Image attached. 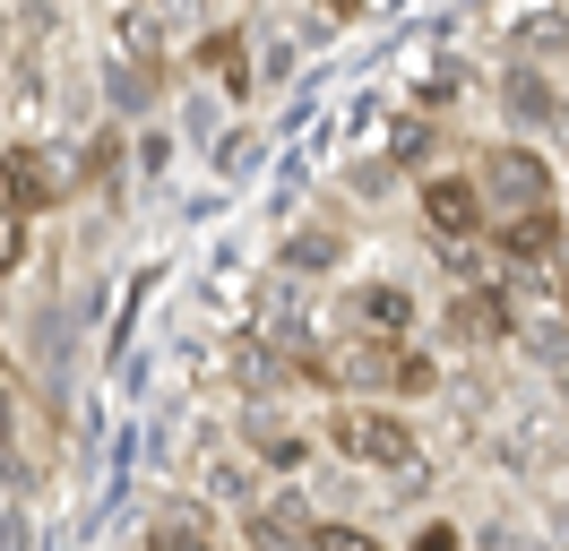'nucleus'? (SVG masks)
<instances>
[{
    "mask_svg": "<svg viewBox=\"0 0 569 551\" xmlns=\"http://www.w3.org/2000/svg\"><path fill=\"white\" fill-rule=\"evenodd\" d=\"M320 440L346 457V465H362V474H406V465H423V431L406 422V413L389 405H362V397H346V405L320 413Z\"/></svg>",
    "mask_w": 569,
    "mask_h": 551,
    "instance_id": "1",
    "label": "nucleus"
},
{
    "mask_svg": "<svg viewBox=\"0 0 569 551\" xmlns=\"http://www.w3.org/2000/svg\"><path fill=\"white\" fill-rule=\"evenodd\" d=\"M475 190H483V216H527V207H552L561 199V172H552V156L543 147H527V138H492L483 147V164H475Z\"/></svg>",
    "mask_w": 569,
    "mask_h": 551,
    "instance_id": "2",
    "label": "nucleus"
},
{
    "mask_svg": "<svg viewBox=\"0 0 569 551\" xmlns=\"http://www.w3.org/2000/svg\"><path fill=\"white\" fill-rule=\"evenodd\" d=\"M0 207L27 216V224L52 216V207H70V172L52 164L43 138H9V147H0Z\"/></svg>",
    "mask_w": 569,
    "mask_h": 551,
    "instance_id": "3",
    "label": "nucleus"
},
{
    "mask_svg": "<svg viewBox=\"0 0 569 551\" xmlns=\"http://www.w3.org/2000/svg\"><path fill=\"white\" fill-rule=\"evenodd\" d=\"M552 440H561L552 413H492V431H483V465H500L509 482H543Z\"/></svg>",
    "mask_w": 569,
    "mask_h": 551,
    "instance_id": "4",
    "label": "nucleus"
},
{
    "mask_svg": "<svg viewBox=\"0 0 569 551\" xmlns=\"http://www.w3.org/2000/svg\"><path fill=\"white\" fill-rule=\"evenodd\" d=\"M233 422H242V448L259 457V465H268V474H302V457H311V431H302V422L277 405V397H242V413H233Z\"/></svg>",
    "mask_w": 569,
    "mask_h": 551,
    "instance_id": "5",
    "label": "nucleus"
},
{
    "mask_svg": "<svg viewBox=\"0 0 569 551\" xmlns=\"http://www.w3.org/2000/svg\"><path fill=\"white\" fill-rule=\"evenodd\" d=\"M346 319H355V337H371V344H415L423 302H415L406 284H389V276H371V284L346 293Z\"/></svg>",
    "mask_w": 569,
    "mask_h": 551,
    "instance_id": "6",
    "label": "nucleus"
},
{
    "mask_svg": "<svg viewBox=\"0 0 569 551\" xmlns=\"http://www.w3.org/2000/svg\"><path fill=\"white\" fill-rule=\"evenodd\" d=\"M483 190L475 172H423V233L431 241H483Z\"/></svg>",
    "mask_w": 569,
    "mask_h": 551,
    "instance_id": "7",
    "label": "nucleus"
},
{
    "mask_svg": "<svg viewBox=\"0 0 569 551\" xmlns=\"http://www.w3.org/2000/svg\"><path fill=\"white\" fill-rule=\"evenodd\" d=\"M492 233V259L500 268H561V207H527V216H500V224H483Z\"/></svg>",
    "mask_w": 569,
    "mask_h": 551,
    "instance_id": "8",
    "label": "nucleus"
},
{
    "mask_svg": "<svg viewBox=\"0 0 569 551\" xmlns=\"http://www.w3.org/2000/svg\"><path fill=\"white\" fill-rule=\"evenodd\" d=\"M509 310H518V293H509V284H466L440 328H449L466 353H492V344H509Z\"/></svg>",
    "mask_w": 569,
    "mask_h": 551,
    "instance_id": "9",
    "label": "nucleus"
},
{
    "mask_svg": "<svg viewBox=\"0 0 569 551\" xmlns=\"http://www.w3.org/2000/svg\"><path fill=\"white\" fill-rule=\"evenodd\" d=\"M147 551H224V534H216V509L208 500H156L139 525Z\"/></svg>",
    "mask_w": 569,
    "mask_h": 551,
    "instance_id": "10",
    "label": "nucleus"
},
{
    "mask_svg": "<svg viewBox=\"0 0 569 551\" xmlns=\"http://www.w3.org/2000/svg\"><path fill=\"white\" fill-rule=\"evenodd\" d=\"M190 69L208 78L216 96L242 103V96H250V34H242V27H208V34H199V52H190Z\"/></svg>",
    "mask_w": 569,
    "mask_h": 551,
    "instance_id": "11",
    "label": "nucleus"
},
{
    "mask_svg": "<svg viewBox=\"0 0 569 551\" xmlns=\"http://www.w3.org/2000/svg\"><path fill=\"white\" fill-rule=\"evenodd\" d=\"M500 43H509V61H527V69L561 61V52H569V9H561V0H543V9H518Z\"/></svg>",
    "mask_w": 569,
    "mask_h": 551,
    "instance_id": "12",
    "label": "nucleus"
},
{
    "mask_svg": "<svg viewBox=\"0 0 569 551\" xmlns=\"http://www.w3.org/2000/svg\"><path fill=\"white\" fill-rule=\"evenodd\" d=\"M156 96H164V61H112V69H104L112 121H130V130H139L147 112H156Z\"/></svg>",
    "mask_w": 569,
    "mask_h": 551,
    "instance_id": "13",
    "label": "nucleus"
},
{
    "mask_svg": "<svg viewBox=\"0 0 569 551\" xmlns=\"http://www.w3.org/2000/svg\"><path fill=\"white\" fill-rule=\"evenodd\" d=\"M337 268H346V233L337 224H293L277 250V276H293V284L302 276H337Z\"/></svg>",
    "mask_w": 569,
    "mask_h": 551,
    "instance_id": "14",
    "label": "nucleus"
},
{
    "mask_svg": "<svg viewBox=\"0 0 569 551\" xmlns=\"http://www.w3.org/2000/svg\"><path fill=\"white\" fill-rule=\"evenodd\" d=\"M500 112L518 121V130H552V112H561V87L543 78V69H500Z\"/></svg>",
    "mask_w": 569,
    "mask_h": 551,
    "instance_id": "15",
    "label": "nucleus"
},
{
    "mask_svg": "<svg viewBox=\"0 0 569 551\" xmlns=\"http://www.w3.org/2000/svg\"><path fill=\"white\" fill-rule=\"evenodd\" d=\"M190 500H208V509H259V465L250 457H199V491Z\"/></svg>",
    "mask_w": 569,
    "mask_h": 551,
    "instance_id": "16",
    "label": "nucleus"
},
{
    "mask_svg": "<svg viewBox=\"0 0 569 551\" xmlns=\"http://www.w3.org/2000/svg\"><path fill=\"white\" fill-rule=\"evenodd\" d=\"M112 61H164V18H156V0H121L112 9Z\"/></svg>",
    "mask_w": 569,
    "mask_h": 551,
    "instance_id": "17",
    "label": "nucleus"
},
{
    "mask_svg": "<svg viewBox=\"0 0 569 551\" xmlns=\"http://www.w3.org/2000/svg\"><path fill=\"white\" fill-rule=\"evenodd\" d=\"M431 147H440V121H431V112H406V121L389 130V147H380V156H389L397 172H423Z\"/></svg>",
    "mask_w": 569,
    "mask_h": 551,
    "instance_id": "18",
    "label": "nucleus"
},
{
    "mask_svg": "<svg viewBox=\"0 0 569 551\" xmlns=\"http://www.w3.org/2000/svg\"><path fill=\"white\" fill-rule=\"evenodd\" d=\"M208 164L224 172V181H233V172H250V164H259V130H250V121L216 130V138H208Z\"/></svg>",
    "mask_w": 569,
    "mask_h": 551,
    "instance_id": "19",
    "label": "nucleus"
},
{
    "mask_svg": "<svg viewBox=\"0 0 569 551\" xmlns=\"http://www.w3.org/2000/svg\"><path fill=\"white\" fill-rule=\"evenodd\" d=\"M302 551H389L371 525H346V517H320L311 534H302Z\"/></svg>",
    "mask_w": 569,
    "mask_h": 551,
    "instance_id": "20",
    "label": "nucleus"
},
{
    "mask_svg": "<svg viewBox=\"0 0 569 551\" xmlns=\"http://www.w3.org/2000/svg\"><path fill=\"white\" fill-rule=\"evenodd\" d=\"M259 509L277 517L284 534H311V525H320V509H311V500H302V491H293V482H277V491H259Z\"/></svg>",
    "mask_w": 569,
    "mask_h": 551,
    "instance_id": "21",
    "label": "nucleus"
},
{
    "mask_svg": "<svg viewBox=\"0 0 569 551\" xmlns=\"http://www.w3.org/2000/svg\"><path fill=\"white\" fill-rule=\"evenodd\" d=\"M397 181H406V172H397L389 156H362V164H346V190H355V199H389Z\"/></svg>",
    "mask_w": 569,
    "mask_h": 551,
    "instance_id": "22",
    "label": "nucleus"
},
{
    "mask_svg": "<svg viewBox=\"0 0 569 551\" xmlns=\"http://www.w3.org/2000/svg\"><path fill=\"white\" fill-rule=\"evenodd\" d=\"M130 164H139L147 181H156V172L173 164V130H156V121H139V130H130Z\"/></svg>",
    "mask_w": 569,
    "mask_h": 551,
    "instance_id": "23",
    "label": "nucleus"
},
{
    "mask_svg": "<svg viewBox=\"0 0 569 551\" xmlns=\"http://www.w3.org/2000/svg\"><path fill=\"white\" fill-rule=\"evenodd\" d=\"M483 551H552V534H543V525H518V517H492V525H483Z\"/></svg>",
    "mask_w": 569,
    "mask_h": 551,
    "instance_id": "24",
    "label": "nucleus"
},
{
    "mask_svg": "<svg viewBox=\"0 0 569 551\" xmlns=\"http://www.w3.org/2000/svg\"><path fill=\"white\" fill-rule=\"evenodd\" d=\"M242 551H302V534H284L268 509H242Z\"/></svg>",
    "mask_w": 569,
    "mask_h": 551,
    "instance_id": "25",
    "label": "nucleus"
},
{
    "mask_svg": "<svg viewBox=\"0 0 569 551\" xmlns=\"http://www.w3.org/2000/svg\"><path fill=\"white\" fill-rule=\"evenodd\" d=\"M397 551H466V534L449 525V517H423V525H415V534H406Z\"/></svg>",
    "mask_w": 569,
    "mask_h": 551,
    "instance_id": "26",
    "label": "nucleus"
},
{
    "mask_svg": "<svg viewBox=\"0 0 569 551\" xmlns=\"http://www.w3.org/2000/svg\"><path fill=\"white\" fill-rule=\"evenodd\" d=\"M18 268H27V216L0 207V276H18Z\"/></svg>",
    "mask_w": 569,
    "mask_h": 551,
    "instance_id": "27",
    "label": "nucleus"
},
{
    "mask_svg": "<svg viewBox=\"0 0 569 551\" xmlns=\"http://www.w3.org/2000/svg\"><path fill=\"white\" fill-rule=\"evenodd\" d=\"M458 87H466V61H440V69L423 78V112H440V103L458 96Z\"/></svg>",
    "mask_w": 569,
    "mask_h": 551,
    "instance_id": "28",
    "label": "nucleus"
},
{
    "mask_svg": "<svg viewBox=\"0 0 569 551\" xmlns=\"http://www.w3.org/2000/svg\"><path fill=\"white\" fill-rule=\"evenodd\" d=\"M0 551H36V517L18 509V500L0 509Z\"/></svg>",
    "mask_w": 569,
    "mask_h": 551,
    "instance_id": "29",
    "label": "nucleus"
},
{
    "mask_svg": "<svg viewBox=\"0 0 569 551\" xmlns=\"http://www.w3.org/2000/svg\"><path fill=\"white\" fill-rule=\"evenodd\" d=\"M543 534L552 551H569V482H552V500H543Z\"/></svg>",
    "mask_w": 569,
    "mask_h": 551,
    "instance_id": "30",
    "label": "nucleus"
},
{
    "mask_svg": "<svg viewBox=\"0 0 569 551\" xmlns=\"http://www.w3.org/2000/svg\"><path fill=\"white\" fill-rule=\"evenodd\" d=\"M543 293H552V319L569 328V259H561V268H543Z\"/></svg>",
    "mask_w": 569,
    "mask_h": 551,
    "instance_id": "31",
    "label": "nucleus"
},
{
    "mask_svg": "<svg viewBox=\"0 0 569 551\" xmlns=\"http://www.w3.org/2000/svg\"><path fill=\"white\" fill-rule=\"evenodd\" d=\"M208 9H216V0H156V18H181V27H199Z\"/></svg>",
    "mask_w": 569,
    "mask_h": 551,
    "instance_id": "32",
    "label": "nucleus"
},
{
    "mask_svg": "<svg viewBox=\"0 0 569 551\" xmlns=\"http://www.w3.org/2000/svg\"><path fill=\"white\" fill-rule=\"evenodd\" d=\"M552 422H561V431H569V362H561V371H552Z\"/></svg>",
    "mask_w": 569,
    "mask_h": 551,
    "instance_id": "33",
    "label": "nucleus"
},
{
    "mask_svg": "<svg viewBox=\"0 0 569 551\" xmlns=\"http://www.w3.org/2000/svg\"><path fill=\"white\" fill-rule=\"evenodd\" d=\"M9 43H18V18H9V0H0V61H9Z\"/></svg>",
    "mask_w": 569,
    "mask_h": 551,
    "instance_id": "34",
    "label": "nucleus"
},
{
    "mask_svg": "<svg viewBox=\"0 0 569 551\" xmlns=\"http://www.w3.org/2000/svg\"><path fill=\"white\" fill-rule=\"evenodd\" d=\"M320 9H328V18H355V9H362V0H320Z\"/></svg>",
    "mask_w": 569,
    "mask_h": 551,
    "instance_id": "35",
    "label": "nucleus"
},
{
    "mask_svg": "<svg viewBox=\"0 0 569 551\" xmlns=\"http://www.w3.org/2000/svg\"><path fill=\"white\" fill-rule=\"evenodd\" d=\"M0 388H9V344H0Z\"/></svg>",
    "mask_w": 569,
    "mask_h": 551,
    "instance_id": "36",
    "label": "nucleus"
},
{
    "mask_svg": "<svg viewBox=\"0 0 569 551\" xmlns=\"http://www.w3.org/2000/svg\"><path fill=\"white\" fill-rule=\"evenodd\" d=\"M130 551H147V543H130Z\"/></svg>",
    "mask_w": 569,
    "mask_h": 551,
    "instance_id": "37",
    "label": "nucleus"
}]
</instances>
